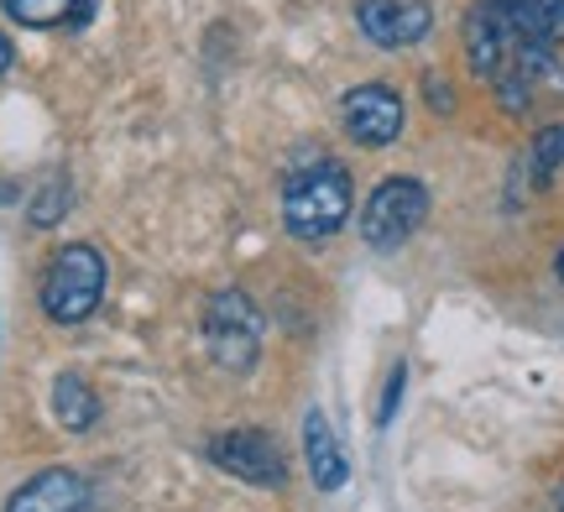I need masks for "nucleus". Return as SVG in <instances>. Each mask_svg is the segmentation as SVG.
I'll use <instances>...</instances> for the list:
<instances>
[{
    "mask_svg": "<svg viewBox=\"0 0 564 512\" xmlns=\"http://www.w3.org/2000/svg\"><path fill=\"white\" fill-rule=\"evenodd\" d=\"M11 63H17V47H11V37H6V32H0V79H6V74H11Z\"/></svg>",
    "mask_w": 564,
    "mask_h": 512,
    "instance_id": "obj_16",
    "label": "nucleus"
},
{
    "mask_svg": "<svg viewBox=\"0 0 564 512\" xmlns=\"http://www.w3.org/2000/svg\"><path fill=\"white\" fill-rule=\"evenodd\" d=\"M6 17L17 26H32V32H58V26H84L95 0H0Z\"/></svg>",
    "mask_w": 564,
    "mask_h": 512,
    "instance_id": "obj_10",
    "label": "nucleus"
},
{
    "mask_svg": "<svg viewBox=\"0 0 564 512\" xmlns=\"http://www.w3.org/2000/svg\"><path fill=\"white\" fill-rule=\"evenodd\" d=\"M356 26H361V37L371 47L398 53V47H413V42L429 37L434 6L429 0H361L356 6Z\"/></svg>",
    "mask_w": 564,
    "mask_h": 512,
    "instance_id": "obj_7",
    "label": "nucleus"
},
{
    "mask_svg": "<svg viewBox=\"0 0 564 512\" xmlns=\"http://www.w3.org/2000/svg\"><path fill=\"white\" fill-rule=\"evenodd\" d=\"M340 126L356 146H392L403 137V95L387 84H356L340 100Z\"/></svg>",
    "mask_w": 564,
    "mask_h": 512,
    "instance_id": "obj_6",
    "label": "nucleus"
},
{
    "mask_svg": "<svg viewBox=\"0 0 564 512\" xmlns=\"http://www.w3.org/2000/svg\"><path fill=\"white\" fill-rule=\"evenodd\" d=\"M429 220V188L419 178H382L361 209V241L371 251H398Z\"/></svg>",
    "mask_w": 564,
    "mask_h": 512,
    "instance_id": "obj_4",
    "label": "nucleus"
},
{
    "mask_svg": "<svg viewBox=\"0 0 564 512\" xmlns=\"http://www.w3.org/2000/svg\"><path fill=\"white\" fill-rule=\"evenodd\" d=\"M564 167V121L544 126L539 137H533V146H528V157H523V178L533 188H544L554 173Z\"/></svg>",
    "mask_w": 564,
    "mask_h": 512,
    "instance_id": "obj_13",
    "label": "nucleus"
},
{
    "mask_svg": "<svg viewBox=\"0 0 564 512\" xmlns=\"http://www.w3.org/2000/svg\"><path fill=\"white\" fill-rule=\"evenodd\" d=\"M26 215H32V226H37V230L58 226L63 215H68V178H63V173H53V178L32 194V209H26Z\"/></svg>",
    "mask_w": 564,
    "mask_h": 512,
    "instance_id": "obj_14",
    "label": "nucleus"
},
{
    "mask_svg": "<svg viewBox=\"0 0 564 512\" xmlns=\"http://www.w3.org/2000/svg\"><path fill=\"white\" fill-rule=\"evenodd\" d=\"M84 508H89V481L79 471H63V466L21 481L11 502H6V512H84Z\"/></svg>",
    "mask_w": 564,
    "mask_h": 512,
    "instance_id": "obj_8",
    "label": "nucleus"
},
{
    "mask_svg": "<svg viewBox=\"0 0 564 512\" xmlns=\"http://www.w3.org/2000/svg\"><path fill=\"white\" fill-rule=\"evenodd\" d=\"M512 11V26L528 47H560L564 42V0H507Z\"/></svg>",
    "mask_w": 564,
    "mask_h": 512,
    "instance_id": "obj_11",
    "label": "nucleus"
},
{
    "mask_svg": "<svg viewBox=\"0 0 564 512\" xmlns=\"http://www.w3.org/2000/svg\"><path fill=\"white\" fill-rule=\"evenodd\" d=\"M209 460L246 487H288V460L262 429H225L209 439Z\"/></svg>",
    "mask_w": 564,
    "mask_h": 512,
    "instance_id": "obj_5",
    "label": "nucleus"
},
{
    "mask_svg": "<svg viewBox=\"0 0 564 512\" xmlns=\"http://www.w3.org/2000/svg\"><path fill=\"white\" fill-rule=\"evenodd\" d=\"M350 205H356V184H350L345 163H335V157L293 163L288 178H282V226H288V236H299L308 247L329 241L350 220Z\"/></svg>",
    "mask_w": 564,
    "mask_h": 512,
    "instance_id": "obj_1",
    "label": "nucleus"
},
{
    "mask_svg": "<svg viewBox=\"0 0 564 512\" xmlns=\"http://www.w3.org/2000/svg\"><path fill=\"white\" fill-rule=\"evenodd\" d=\"M53 413H58V424L68 434H84L100 424V397H95V388L84 382L79 371H63L53 382Z\"/></svg>",
    "mask_w": 564,
    "mask_h": 512,
    "instance_id": "obj_12",
    "label": "nucleus"
},
{
    "mask_svg": "<svg viewBox=\"0 0 564 512\" xmlns=\"http://www.w3.org/2000/svg\"><path fill=\"white\" fill-rule=\"evenodd\" d=\"M403 388H408V367H392V377H387V392H382V413H377V424H392L398 418V403H403Z\"/></svg>",
    "mask_w": 564,
    "mask_h": 512,
    "instance_id": "obj_15",
    "label": "nucleus"
},
{
    "mask_svg": "<svg viewBox=\"0 0 564 512\" xmlns=\"http://www.w3.org/2000/svg\"><path fill=\"white\" fill-rule=\"evenodd\" d=\"M560 277H564V257H560Z\"/></svg>",
    "mask_w": 564,
    "mask_h": 512,
    "instance_id": "obj_18",
    "label": "nucleus"
},
{
    "mask_svg": "<svg viewBox=\"0 0 564 512\" xmlns=\"http://www.w3.org/2000/svg\"><path fill=\"white\" fill-rule=\"evenodd\" d=\"M204 346L215 356V367L230 377H246L262 356V314L241 287H220L204 304Z\"/></svg>",
    "mask_w": 564,
    "mask_h": 512,
    "instance_id": "obj_3",
    "label": "nucleus"
},
{
    "mask_svg": "<svg viewBox=\"0 0 564 512\" xmlns=\"http://www.w3.org/2000/svg\"><path fill=\"white\" fill-rule=\"evenodd\" d=\"M105 298V257L95 247H58V257L42 272V314L53 325H84Z\"/></svg>",
    "mask_w": 564,
    "mask_h": 512,
    "instance_id": "obj_2",
    "label": "nucleus"
},
{
    "mask_svg": "<svg viewBox=\"0 0 564 512\" xmlns=\"http://www.w3.org/2000/svg\"><path fill=\"white\" fill-rule=\"evenodd\" d=\"M303 455H308V476H314L319 492H340L345 481H350L340 439H335V429H329V418H324L319 408L303 413Z\"/></svg>",
    "mask_w": 564,
    "mask_h": 512,
    "instance_id": "obj_9",
    "label": "nucleus"
},
{
    "mask_svg": "<svg viewBox=\"0 0 564 512\" xmlns=\"http://www.w3.org/2000/svg\"><path fill=\"white\" fill-rule=\"evenodd\" d=\"M554 512H564V492H560V502H554Z\"/></svg>",
    "mask_w": 564,
    "mask_h": 512,
    "instance_id": "obj_17",
    "label": "nucleus"
}]
</instances>
